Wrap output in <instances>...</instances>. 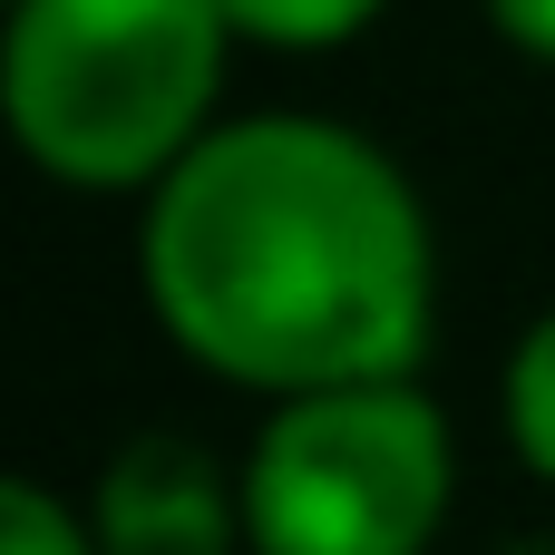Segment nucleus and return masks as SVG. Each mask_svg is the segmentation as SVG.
<instances>
[{"mask_svg":"<svg viewBox=\"0 0 555 555\" xmlns=\"http://www.w3.org/2000/svg\"><path fill=\"white\" fill-rule=\"evenodd\" d=\"M137 273L166 341L263 400L410 380L439 302L420 185L332 117L205 127L146 185Z\"/></svg>","mask_w":555,"mask_h":555,"instance_id":"f257e3e1","label":"nucleus"},{"mask_svg":"<svg viewBox=\"0 0 555 555\" xmlns=\"http://www.w3.org/2000/svg\"><path fill=\"white\" fill-rule=\"evenodd\" d=\"M224 49V0H10L0 107L49 185L146 195L215 127Z\"/></svg>","mask_w":555,"mask_h":555,"instance_id":"f03ea898","label":"nucleus"},{"mask_svg":"<svg viewBox=\"0 0 555 555\" xmlns=\"http://www.w3.org/2000/svg\"><path fill=\"white\" fill-rule=\"evenodd\" d=\"M234 478L254 555H429L459 449L420 380H341L273 400Z\"/></svg>","mask_w":555,"mask_h":555,"instance_id":"7ed1b4c3","label":"nucleus"},{"mask_svg":"<svg viewBox=\"0 0 555 555\" xmlns=\"http://www.w3.org/2000/svg\"><path fill=\"white\" fill-rule=\"evenodd\" d=\"M107 555H234L244 537V478H224L215 449L146 429L107 459L98 507H88Z\"/></svg>","mask_w":555,"mask_h":555,"instance_id":"20e7f679","label":"nucleus"},{"mask_svg":"<svg viewBox=\"0 0 555 555\" xmlns=\"http://www.w3.org/2000/svg\"><path fill=\"white\" fill-rule=\"evenodd\" d=\"M380 10H390V0H224L234 39H254V49H341V39H361Z\"/></svg>","mask_w":555,"mask_h":555,"instance_id":"39448f33","label":"nucleus"},{"mask_svg":"<svg viewBox=\"0 0 555 555\" xmlns=\"http://www.w3.org/2000/svg\"><path fill=\"white\" fill-rule=\"evenodd\" d=\"M507 439H517V459L555 488V312L527 322V341L507 351Z\"/></svg>","mask_w":555,"mask_h":555,"instance_id":"423d86ee","label":"nucleus"},{"mask_svg":"<svg viewBox=\"0 0 555 555\" xmlns=\"http://www.w3.org/2000/svg\"><path fill=\"white\" fill-rule=\"evenodd\" d=\"M0 555H107V546L68 498H49L39 478H10L0 488Z\"/></svg>","mask_w":555,"mask_h":555,"instance_id":"0eeeda50","label":"nucleus"},{"mask_svg":"<svg viewBox=\"0 0 555 555\" xmlns=\"http://www.w3.org/2000/svg\"><path fill=\"white\" fill-rule=\"evenodd\" d=\"M488 20H498L507 49H527V59L555 68V0H488Z\"/></svg>","mask_w":555,"mask_h":555,"instance_id":"6e6552de","label":"nucleus"}]
</instances>
